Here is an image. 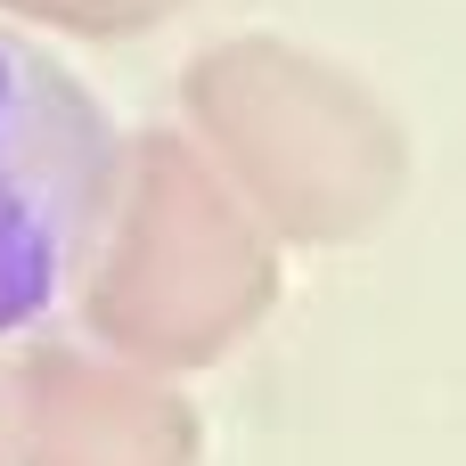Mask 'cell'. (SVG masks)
<instances>
[{
    "label": "cell",
    "instance_id": "obj_1",
    "mask_svg": "<svg viewBox=\"0 0 466 466\" xmlns=\"http://www.w3.org/2000/svg\"><path fill=\"white\" fill-rule=\"evenodd\" d=\"M180 131L279 246H352L410 188L401 115L336 57L238 33L188 57Z\"/></svg>",
    "mask_w": 466,
    "mask_h": 466
},
{
    "label": "cell",
    "instance_id": "obj_2",
    "mask_svg": "<svg viewBox=\"0 0 466 466\" xmlns=\"http://www.w3.org/2000/svg\"><path fill=\"white\" fill-rule=\"evenodd\" d=\"M279 238L205 164L188 131H139L115 156L98 246L82 270V319L106 352L180 377L229 360L279 303Z\"/></svg>",
    "mask_w": 466,
    "mask_h": 466
},
{
    "label": "cell",
    "instance_id": "obj_3",
    "mask_svg": "<svg viewBox=\"0 0 466 466\" xmlns=\"http://www.w3.org/2000/svg\"><path fill=\"white\" fill-rule=\"evenodd\" d=\"M205 426L172 393V377L139 360L41 352L25 369L16 466H197Z\"/></svg>",
    "mask_w": 466,
    "mask_h": 466
},
{
    "label": "cell",
    "instance_id": "obj_4",
    "mask_svg": "<svg viewBox=\"0 0 466 466\" xmlns=\"http://www.w3.org/2000/svg\"><path fill=\"white\" fill-rule=\"evenodd\" d=\"M8 16H33V25H57V33H82V41H131L164 16H180L188 0H0Z\"/></svg>",
    "mask_w": 466,
    "mask_h": 466
}]
</instances>
